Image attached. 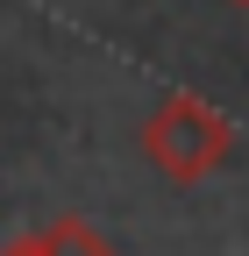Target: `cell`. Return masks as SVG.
<instances>
[{
  "instance_id": "cell-1",
  "label": "cell",
  "mask_w": 249,
  "mask_h": 256,
  "mask_svg": "<svg viewBox=\"0 0 249 256\" xmlns=\"http://www.w3.org/2000/svg\"><path fill=\"white\" fill-rule=\"evenodd\" d=\"M142 156L171 185H200V178H214L235 156V128H228V114L214 100H200V92H164V100L150 107V121H142Z\"/></svg>"
},
{
  "instance_id": "cell-4",
  "label": "cell",
  "mask_w": 249,
  "mask_h": 256,
  "mask_svg": "<svg viewBox=\"0 0 249 256\" xmlns=\"http://www.w3.org/2000/svg\"><path fill=\"white\" fill-rule=\"evenodd\" d=\"M242 8H249V0H242Z\"/></svg>"
},
{
  "instance_id": "cell-3",
  "label": "cell",
  "mask_w": 249,
  "mask_h": 256,
  "mask_svg": "<svg viewBox=\"0 0 249 256\" xmlns=\"http://www.w3.org/2000/svg\"><path fill=\"white\" fill-rule=\"evenodd\" d=\"M0 256H36V242H28V235H22V242H8V249H0Z\"/></svg>"
},
{
  "instance_id": "cell-2",
  "label": "cell",
  "mask_w": 249,
  "mask_h": 256,
  "mask_svg": "<svg viewBox=\"0 0 249 256\" xmlns=\"http://www.w3.org/2000/svg\"><path fill=\"white\" fill-rule=\"evenodd\" d=\"M28 242H36V256H114V242L92 228V220H78V214H64V220H50V228H36Z\"/></svg>"
}]
</instances>
